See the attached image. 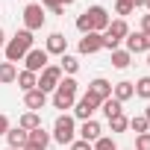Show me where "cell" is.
Segmentation results:
<instances>
[{
    "instance_id": "1",
    "label": "cell",
    "mask_w": 150,
    "mask_h": 150,
    "mask_svg": "<svg viewBox=\"0 0 150 150\" xmlns=\"http://www.w3.org/2000/svg\"><path fill=\"white\" fill-rule=\"evenodd\" d=\"M3 50H6V62H12V65H15V62H21V59L33 50V33H30V30H21L15 38H9V41H6V47H3Z\"/></svg>"
},
{
    "instance_id": "2",
    "label": "cell",
    "mask_w": 150,
    "mask_h": 150,
    "mask_svg": "<svg viewBox=\"0 0 150 150\" xmlns=\"http://www.w3.org/2000/svg\"><path fill=\"white\" fill-rule=\"evenodd\" d=\"M77 80L74 77H65L59 86H56V94H53V106L56 109H74V103H77Z\"/></svg>"
},
{
    "instance_id": "3",
    "label": "cell",
    "mask_w": 150,
    "mask_h": 150,
    "mask_svg": "<svg viewBox=\"0 0 150 150\" xmlns=\"http://www.w3.org/2000/svg\"><path fill=\"white\" fill-rule=\"evenodd\" d=\"M127 35H129V27H127L124 18H118V21H112V24L106 27V33H103V47H106V50H118V44H121Z\"/></svg>"
},
{
    "instance_id": "4",
    "label": "cell",
    "mask_w": 150,
    "mask_h": 150,
    "mask_svg": "<svg viewBox=\"0 0 150 150\" xmlns=\"http://www.w3.org/2000/svg\"><path fill=\"white\" fill-rule=\"evenodd\" d=\"M74 135H77V124H74V118L71 115H59L56 124H53V135L50 138L59 141V144H71Z\"/></svg>"
},
{
    "instance_id": "5",
    "label": "cell",
    "mask_w": 150,
    "mask_h": 150,
    "mask_svg": "<svg viewBox=\"0 0 150 150\" xmlns=\"http://www.w3.org/2000/svg\"><path fill=\"white\" fill-rule=\"evenodd\" d=\"M97 106H100V100H97L91 91H86L77 103H74V118H80V121H91V115L97 112Z\"/></svg>"
},
{
    "instance_id": "6",
    "label": "cell",
    "mask_w": 150,
    "mask_h": 150,
    "mask_svg": "<svg viewBox=\"0 0 150 150\" xmlns=\"http://www.w3.org/2000/svg\"><path fill=\"white\" fill-rule=\"evenodd\" d=\"M62 83V68L59 65H47L41 71V77H38V88L47 94V91H56V86Z\"/></svg>"
},
{
    "instance_id": "7",
    "label": "cell",
    "mask_w": 150,
    "mask_h": 150,
    "mask_svg": "<svg viewBox=\"0 0 150 150\" xmlns=\"http://www.w3.org/2000/svg\"><path fill=\"white\" fill-rule=\"evenodd\" d=\"M86 15H88V21H91V33H106V27L112 24V18H109V12H106L103 6H88Z\"/></svg>"
},
{
    "instance_id": "8",
    "label": "cell",
    "mask_w": 150,
    "mask_h": 150,
    "mask_svg": "<svg viewBox=\"0 0 150 150\" xmlns=\"http://www.w3.org/2000/svg\"><path fill=\"white\" fill-rule=\"evenodd\" d=\"M24 24H27L30 33H33V30H41V27H44V6H41V3H30V6L24 9Z\"/></svg>"
},
{
    "instance_id": "9",
    "label": "cell",
    "mask_w": 150,
    "mask_h": 150,
    "mask_svg": "<svg viewBox=\"0 0 150 150\" xmlns=\"http://www.w3.org/2000/svg\"><path fill=\"white\" fill-rule=\"evenodd\" d=\"M24 71H33V74H38V71H44L47 68V50H38V47H33L27 56H24Z\"/></svg>"
},
{
    "instance_id": "10",
    "label": "cell",
    "mask_w": 150,
    "mask_h": 150,
    "mask_svg": "<svg viewBox=\"0 0 150 150\" xmlns=\"http://www.w3.org/2000/svg\"><path fill=\"white\" fill-rule=\"evenodd\" d=\"M97 50H103V33H86L80 38V53L88 56V53H97Z\"/></svg>"
},
{
    "instance_id": "11",
    "label": "cell",
    "mask_w": 150,
    "mask_h": 150,
    "mask_svg": "<svg viewBox=\"0 0 150 150\" xmlns=\"http://www.w3.org/2000/svg\"><path fill=\"white\" fill-rule=\"evenodd\" d=\"M44 50H47V56H50V53H56V56H65V50H68V38H65L62 33H50V35H47V44H44Z\"/></svg>"
},
{
    "instance_id": "12",
    "label": "cell",
    "mask_w": 150,
    "mask_h": 150,
    "mask_svg": "<svg viewBox=\"0 0 150 150\" xmlns=\"http://www.w3.org/2000/svg\"><path fill=\"white\" fill-rule=\"evenodd\" d=\"M88 91L103 103L106 97H112V83L109 80H103V77H97V80H91V86H88Z\"/></svg>"
},
{
    "instance_id": "13",
    "label": "cell",
    "mask_w": 150,
    "mask_h": 150,
    "mask_svg": "<svg viewBox=\"0 0 150 150\" xmlns=\"http://www.w3.org/2000/svg\"><path fill=\"white\" fill-rule=\"evenodd\" d=\"M24 103H27V109H30V112H35V109H44V103H47V94H44L41 88H33V91H27V94H24Z\"/></svg>"
},
{
    "instance_id": "14",
    "label": "cell",
    "mask_w": 150,
    "mask_h": 150,
    "mask_svg": "<svg viewBox=\"0 0 150 150\" xmlns=\"http://www.w3.org/2000/svg\"><path fill=\"white\" fill-rule=\"evenodd\" d=\"M6 141H9V147L21 150V147L30 141V132H27V129H21V127H9V132H6Z\"/></svg>"
},
{
    "instance_id": "15",
    "label": "cell",
    "mask_w": 150,
    "mask_h": 150,
    "mask_svg": "<svg viewBox=\"0 0 150 150\" xmlns=\"http://www.w3.org/2000/svg\"><path fill=\"white\" fill-rule=\"evenodd\" d=\"M100 132H103V129H100V124H97V121H83L80 138H83V141H88V144H94V141L100 138Z\"/></svg>"
},
{
    "instance_id": "16",
    "label": "cell",
    "mask_w": 150,
    "mask_h": 150,
    "mask_svg": "<svg viewBox=\"0 0 150 150\" xmlns=\"http://www.w3.org/2000/svg\"><path fill=\"white\" fill-rule=\"evenodd\" d=\"M112 97L118 100V103H124V100H129V97H135V86L132 83H118V86H112Z\"/></svg>"
},
{
    "instance_id": "17",
    "label": "cell",
    "mask_w": 150,
    "mask_h": 150,
    "mask_svg": "<svg viewBox=\"0 0 150 150\" xmlns=\"http://www.w3.org/2000/svg\"><path fill=\"white\" fill-rule=\"evenodd\" d=\"M15 83L21 86V91H24V94H27V91H33V88H38V77H35L33 71H21Z\"/></svg>"
},
{
    "instance_id": "18",
    "label": "cell",
    "mask_w": 150,
    "mask_h": 150,
    "mask_svg": "<svg viewBox=\"0 0 150 150\" xmlns=\"http://www.w3.org/2000/svg\"><path fill=\"white\" fill-rule=\"evenodd\" d=\"M127 53H144L147 47H144V33H129L127 38Z\"/></svg>"
},
{
    "instance_id": "19",
    "label": "cell",
    "mask_w": 150,
    "mask_h": 150,
    "mask_svg": "<svg viewBox=\"0 0 150 150\" xmlns=\"http://www.w3.org/2000/svg\"><path fill=\"white\" fill-rule=\"evenodd\" d=\"M100 106H103V115H106L109 121H112V118H118V115H124V103H118L115 97H106Z\"/></svg>"
},
{
    "instance_id": "20",
    "label": "cell",
    "mask_w": 150,
    "mask_h": 150,
    "mask_svg": "<svg viewBox=\"0 0 150 150\" xmlns=\"http://www.w3.org/2000/svg\"><path fill=\"white\" fill-rule=\"evenodd\" d=\"M18 127L27 129V132H30V129H38V127H41V115H38V112H27V115H21Z\"/></svg>"
},
{
    "instance_id": "21",
    "label": "cell",
    "mask_w": 150,
    "mask_h": 150,
    "mask_svg": "<svg viewBox=\"0 0 150 150\" xmlns=\"http://www.w3.org/2000/svg\"><path fill=\"white\" fill-rule=\"evenodd\" d=\"M18 80V68L12 65V62H0V83H15Z\"/></svg>"
},
{
    "instance_id": "22",
    "label": "cell",
    "mask_w": 150,
    "mask_h": 150,
    "mask_svg": "<svg viewBox=\"0 0 150 150\" xmlns=\"http://www.w3.org/2000/svg\"><path fill=\"white\" fill-rule=\"evenodd\" d=\"M30 144H38V147H44V150H47V144H50V132H47L44 127L30 129Z\"/></svg>"
},
{
    "instance_id": "23",
    "label": "cell",
    "mask_w": 150,
    "mask_h": 150,
    "mask_svg": "<svg viewBox=\"0 0 150 150\" xmlns=\"http://www.w3.org/2000/svg\"><path fill=\"white\" fill-rule=\"evenodd\" d=\"M129 59H132V53H127V50H112V68L124 71V68L129 65Z\"/></svg>"
},
{
    "instance_id": "24",
    "label": "cell",
    "mask_w": 150,
    "mask_h": 150,
    "mask_svg": "<svg viewBox=\"0 0 150 150\" xmlns=\"http://www.w3.org/2000/svg\"><path fill=\"white\" fill-rule=\"evenodd\" d=\"M59 68H62L65 74H77V71H80V62H77V56H68V53H65V56H62V65H59Z\"/></svg>"
},
{
    "instance_id": "25",
    "label": "cell",
    "mask_w": 150,
    "mask_h": 150,
    "mask_svg": "<svg viewBox=\"0 0 150 150\" xmlns=\"http://www.w3.org/2000/svg\"><path fill=\"white\" fill-rule=\"evenodd\" d=\"M135 86V94L138 97H144V100H150V77H141L138 83H132Z\"/></svg>"
},
{
    "instance_id": "26",
    "label": "cell",
    "mask_w": 150,
    "mask_h": 150,
    "mask_svg": "<svg viewBox=\"0 0 150 150\" xmlns=\"http://www.w3.org/2000/svg\"><path fill=\"white\" fill-rule=\"evenodd\" d=\"M147 127H150V124H147V118H144V115H141V118H129V129H132V132H138V135H141V132H147Z\"/></svg>"
},
{
    "instance_id": "27",
    "label": "cell",
    "mask_w": 150,
    "mask_h": 150,
    "mask_svg": "<svg viewBox=\"0 0 150 150\" xmlns=\"http://www.w3.org/2000/svg\"><path fill=\"white\" fill-rule=\"evenodd\" d=\"M41 6L50 9L53 15H65V6H62V0H41Z\"/></svg>"
},
{
    "instance_id": "28",
    "label": "cell",
    "mask_w": 150,
    "mask_h": 150,
    "mask_svg": "<svg viewBox=\"0 0 150 150\" xmlns=\"http://www.w3.org/2000/svg\"><path fill=\"white\" fill-rule=\"evenodd\" d=\"M109 124H112V132H124V129L129 127V118H124V115H118V118H112Z\"/></svg>"
},
{
    "instance_id": "29",
    "label": "cell",
    "mask_w": 150,
    "mask_h": 150,
    "mask_svg": "<svg viewBox=\"0 0 150 150\" xmlns=\"http://www.w3.org/2000/svg\"><path fill=\"white\" fill-rule=\"evenodd\" d=\"M91 150H118V147H115V141H112V138H103V135H100V138L91 144Z\"/></svg>"
},
{
    "instance_id": "30",
    "label": "cell",
    "mask_w": 150,
    "mask_h": 150,
    "mask_svg": "<svg viewBox=\"0 0 150 150\" xmlns=\"http://www.w3.org/2000/svg\"><path fill=\"white\" fill-rule=\"evenodd\" d=\"M77 30H80L83 35H86V33H91V21H88V15H86V12L77 18Z\"/></svg>"
},
{
    "instance_id": "31",
    "label": "cell",
    "mask_w": 150,
    "mask_h": 150,
    "mask_svg": "<svg viewBox=\"0 0 150 150\" xmlns=\"http://www.w3.org/2000/svg\"><path fill=\"white\" fill-rule=\"evenodd\" d=\"M135 150H150V132H141L135 138Z\"/></svg>"
},
{
    "instance_id": "32",
    "label": "cell",
    "mask_w": 150,
    "mask_h": 150,
    "mask_svg": "<svg viewBox=\"0 0 150 150\" xmlns=\"http://www.w3.org/2000/svg\"><path fill=\"white\" fill-rule=\"evenodd\" d=\"M115 12L124 18V15H132V12H135V6H132V3H118V6H115Z\"/></svg>"
},
{
    "instance_id": "33",
    "label": "cell",
    "mask_w": 150,
    "mask_h": 150,
    "mask_svg": "<svg viewBox=\"0 0 150 150\" xmlns=\"http://www.w3.org/2000/svg\"><path fill=\"white\" fill-rule=\"evenodd\" d=\"M71 150H91V144L80 138V141H71Z\"/></svg>"
},
{
    "instance_id": "34",
    "label": "cell",
    "mask_w": 150,
    "mask_h": 150,
    "mask_svg": "<svg viewBox=\"0 0 150 150\" xmlns=\"http://www.w3.org/2000/svg\"><path fill=\"white\" fill-rule=\"evenodd\" d=\"M141 33H144V35H150V12H147V15H141Z\"/></svg>"
},
{
    "instance_id": "35",
    "label": "cell",
    "mask_w": 150,
    "mask_h": 150,
    "mask_svg": "<svg viewBox=\"0 0 150 150\" xmlns=\"http://www.w3.org/2000/svg\"><path fill=\"white\" fill-rule=\"evenodd\" d=\"M6 132H9V118L0 115V135H6Z\"/></svg>"
},
{
    "instance_id": "36",
    "label": "cell",
    "mask_w": 150,
    "mask_h": 150,
    "mask_svg": "<svg viewBox=\"0 0 150 150\" xmlns=\"http://www.w3.org/2000/svg\"><path fill=\"white\" fill-rule=\"evenodd\" d=\"M21 150H44V147H38V144H30V141H27V144H24Z\"/></svg>"
},
{
    "instance_id": "37",
    "label": "cell",
    "mask_w": 150,
    "mask_h": 150,
    "mask_svg": "<svg viewBox=\"0 0 150 150\" xmlns=\"http://www.w3.org/2000/svg\"><path fill=\"white\" fill-rule=\"evenodd\" d=\"M129 3H132V6H135V9H141V6H144V3H147V0H129Z\"/></svg>"
},
{
    "instance_id": "38",
    "label": "cell",
    "mask_w": 150,
    "mask_h": 150,
    "mask_svg": "<svg viewBox=\"0 0 150 150\" xmlns=\"http://www.w3.org/2000/svg\"><path fill=\"white\" fill-rule=\"evenodd\" d=\"M0 47H6V33L0 30Z\"/></svg>"
},
{
    "instance_id": "39",
    "label": "cell",
    "mask_w": 150,
    "mask_h": 150,
    "mask_svg": "<svg viewBox=\"0 0 150 150\" xmlns=\"http://www.w3.org/2000/svg\"><path fill=\"white\" fill-rule=\"evenodd\" d=\"M144 47H147V53H150V35H144Z\"/></svg>"
},
{
    "instance_id": "40",
    "label": "cell",
    "mask_w": 150,
    "mask_h": 150,
    "mask_svg": "<svg viewBox=\"0 0 150 150\" xmlns=\"http://www.w3.org/2000/svg\"><path fill=\"white\" fill-rule=\"evenodd\" d=\"M71 3H77V0H62V6H71Z\"/></svg>"
},
{
    "instance_id": "41",
    "label": "cell",
    "mask_w": 150,
    "mask_h": 150,
    "mask_svg": "<svg viewBox=\"0 0 150 150\" xmlns=\"http://www.w3.org/2000/svg\"><path fill=\"white\" fill-rule=\"evenodd\" d=\"M144 118H147V124H150V106H147V112H144Z\"/></svg>"
},
{
    "instance_id": "42",
    "label": "cell",
    "mask_w": 150,
    "mask_h": 150,
    "mask_svg": "<svg viewBox=\"0 0 150 150\" xmlns=\"http://www.w3.org/2000/svg\"><path fill=\"white\" fill-rule=\"evenodd\" d=\"M144 6H147V12H150V0H147V3H144Z\"/></svg>"
},
{
    "instance_id": "43",
    "label": "cell",
    "mask_w": 150,
    "mask_h": 150,
    "mask_svg": "<svg viewBox=\"0 0 150 150\" xmlns=\"http://www.w3.org/2000/svg\"><path fill=\"white\" fill-rule=\"evenodd\" d=\"M118 3H129V0H118Z\"/></svg>"
},
{
    "instance_id": "44",
    "label": "cell",
    "mask_w": 150,
    "mask_h": 150,
    "mask_svg": "<svg viewBox=\"0 0 150 150\" xmlns=\"http://www.w3.org/2000/svg\"><path fill=\"white\" fill-rule=\"evenodd\" d=\"M6 150H15V147H6Z\"/></svg>"
},
{
    "instance_id": "45",
    "label": "cell",
    "mask_w": 150,
    "mask_h": 150,
    "mask_svg": "<svg viewBox=\"0 0 150 150\" xmlns=\"http://www.w3.org/2000/svg\"><path fill=\"white\" fill-rule=\"evenodd\" d=\"M147 65H150V56H147Z\"/></svg>"
}]
</instances>
